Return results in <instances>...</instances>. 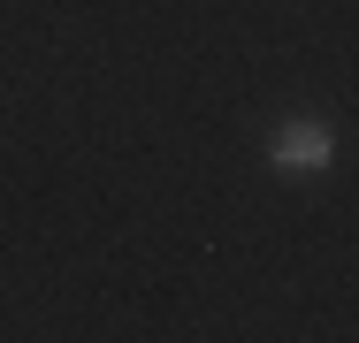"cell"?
<instances>
[{
    "label": "cell",
    "mask_w": 359,
    "mask_h": 343,
    "mask_svg": "<svg viewBox=\"0 0 359 343\" xmlns=\"http://www.w3.org/2000/svg\"><path fill=\"white\" fill-rule=\"evenodd\" d=\"M337 160V130L329 122H313V115H290L268 130V168L276 176H321Z\"/></svg>",
    "instance_id": "obj_1"
}]
</instances>
